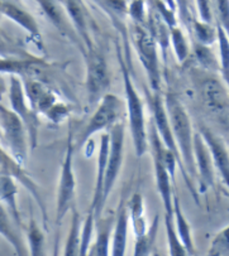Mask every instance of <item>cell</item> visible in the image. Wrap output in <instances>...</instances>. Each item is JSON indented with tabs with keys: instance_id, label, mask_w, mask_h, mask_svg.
<instances>
[{
	"instance_id": "5bb4252c",
	"label": "cell",
	"mask_w": 229,
	"mask_h": 256,
	"mask_svg": "<svg viewBox=\"0 0 229 256\" xmlns=\"http://www.w3.org/2000/svg\"><path fill=\"white\" fill-rule=\"evenodd\" d=\"M194 158L199 178V192H208L214 184V163L210 150L199 132H194Z\"/></svg>"
},
{
	"instance_id": "ab89813d",
	"label": "cell",
	"mask_w": 229,
	"mask_h": 256,
	"mask_svg": "<svg viewBox=\"0 0 229 256\" xmlns=\"http://www.w3.org/2000/svg\"><path fill=\"white\" fill-rule=\"evenodd\" d=\"M215 10L218 22L229 37V0H215Z\"/></svg>"
},
{
	"instance_id": "6da1fadb",
	"label": "cell",
	"mask_w": 229,
	"mask_h": 256,
	"mask_svg": "<svg viewBox=\"0 0 229 256\" xmlns=\"http://www.w3.org/2000/svg\"><path fill=\"white\" fill-rule=\"evenodd\" d=\"M192 76L201 108L219 130L229 135V88L213 72L196 68Z\"/></svg>"
},
{
	"instance_id": "cb8c5ba5",
	"label": "cell",
	"mask_w": 229,
	"mask_h": 256,
	"mask_svg": "<svg viewBox=\"0 0 229 256\" xmlns=\"http://www.w3.org/2000/svg\"><path fill=\"white\" fill-rule=\"evenodd\" d=\"M17 196H18L17 180L13 177H11V176L0 173V201L6 204L7 208L11 212L12 217L16 221L17 226L21 228L22 217L21 211H19L18 201H17Z\"/></svg>"
},
{
	"instance_id": "9c48e42d",
	"label": "cell",
	"mask_w": 229,
	"mask_h": 256,
	"mask_svg": "<svg viewBox=\"0 0 229 256\" xmlns=\"http://www.w3.org/2000/svg\"><path fill=\"white\" fill-rule=\"evenodd\" d=\"M8 96L11 108L22 119V122L26 125V129L28 132V139H30L31 150L37 146L38 142V130H40V118L36 111L31 108L28 104L26 92H24L23 81L19 76L16 74H9V88Z\"/></svg>"
},
{
	"instance_id": "ffe728a7",
	"label": "cell",
	"mask_w": 229,
	"mask_h": 256,
	"mask_svg": "<svg viewBox=\"0 0 229 256\" xmlns=\"http://www.w3.org/2000/svg\"><path fill=\"white\" fill-rule=\"evenodd\" d=\"M61 3L66 9L67 16L78 33L81 43L86 46V50L93 47V40H91L90 32H89L88 12L84 6L83 0H62Z\"/></svg>"
},
{
	"instance_id": "52a82bcc",
	"label": "cell",
	"mask_w": 229,
	"mask_h": 256,
	"mask_svg": "<svg viewBox=\"0 0 229 256\" xmlns=\"http://www.w3.org/2000/svg\"><path fill=\"white\" fill-rule=\"evenodd\" d=\"M86 62V94L90 106L98 105L110 88V74L105 57L94 46L83 53Z\"/></svg>"
},
{
	"instance_id": "b9f144b4",
	"label": "cell",
	"mask_w": 229,
	"mask_h": 256,
	"mask_svg": "<svg viewBox=\"0 0 229 256\" xmlns=\"http://www.w3.org/2000/svg\"><path fill=\"white\" fill-rule=\"evenodd\" d=\"M176 6L179 8V16L181 22L187 26H191V13H190V0H176Z\"/></svg>"
},
{
	"instance_id": "ee69618b",
	"label": "cell",
	"mask_w": 229,
	"mask_h": 256,
	"mask_svg": "<svg viewBox=\"0 0 229 256\" xmlns=\"http://www.w3.org/2000/svg\"><path fill=\"white\" fill-rule=\"evenodd\" d=\"M3 142V132H2V129H0V143Z\"/></svg>"
},
{
	"instance_id": "44dd1931",
	"label": "cell",
	"mask_w": 229,
	"mask_h": 256,
	"mask_svg": "<svg viewBox=\"0 0 229 256\" xmlns=\"http://www.w3.org/2000/svg\"><path fill=\"white\" fill-rule=\"evenodd\" d=\"M115 224V214L101 218L99 217L95 221L96 228V241L93 246L89 248L88 255H101L107 256L110 254V240H112V234L114 230Z\"/></svg>"
},
{
	"instance_id": "74e56055",
	"label": "cell",
	"mask_w": 229,
	"mask_h": 256,
	"mask_svg": "<svg viewBox=\"0 0 229 256\" xmlns=\"http://www.w3.org/2000/svg\"><path fill=\"white\" fill-rule=\"evenodd\" d=\"M70 115V108L66 104L62 102H56L47 112L45 114V116L47 118L50 122H52L54 124H61L62 122H65L67 116Z\"/></svg>"
},
{
	"instance_id": "1f68e13d",
	"label": "cell",
	"mask_w": 229,
	"mask_h": 256,
	"mask_svg": "<svg viewBox=\"0 0 229 256\" xmlns=\"http://www.w3.org/2000/svg\"><path fill=\"white\" fill-rule=\"evenodd\" d=\"M99 6L114 22L117 26H123L124 19L128 14L127 0H94Z\"/></svg>"
},
{
	"instance_id": "9a60e30c",
	"label": "cell",
	"mask_w": 229,
	"mask_h": 256,
	"mask_svg": "<svg viewBox=\"0 0 229 256\" xmlns=\"http://www.w3.org/2000/svg\"><path fill=\"white\" fill-rule=\"evenodd\" d=\"M199 132L201 134L202 139L205 140L206 146L210 150L214 168L216 169V172L219 173L229 190V150L226 149L225 143L219 135H216L205 125H200Z\"/></svg>"
},
{
	"instance_id": "ba28073f",
	"label": "cell",
	"mask_w": 229,
	"mask_h": 256,
	"mask_svg": "<svg viewBox=\"0 0 229 256\" xmlns=\"http://www.w3.org/2000/svg\"><path fill=\"white\" fill-rule=\"evenodd\" d=\"M0 129L3 132V142L8 146L12 156L22 164L27 163L30 139L26 125L11 108L0 104Z\"/></svg>"
},
{
	"instance_id": "e575fe53",
	"label": "cell",
	"mask_w": 229,
	"mask_h": 256,
	"mask_svg": "<svg viewBox=\"0 0 229 256\" xmlns=\"http://www.w3.org/2000/svg\"><path fill=\"white\" fill-rule=\"evenodd\" d=\"M194 30L195 38L197 43L204 46H213L214 43L218 42V30L216 26H213L211 23H206L202 20H194L191 24Z\"/></svg>"
},
{
	"instance_id": "d6a6232c",
	"label": "cell",
	"mask_w": 229,
	"mask_h": 256,
	"mask_svg": "<svg viewBox=\"0 0 229 256\" xmlns=\"http://www.w3.org/2000/svg\"><path fill=\"white\" fill-rule=\"evenodd\" d=\"M170 44L172 46L177 61L180 64H185L190 57V47L184 32L179 26L170 28Z\"/></svg>"
},
{
	"instance_id": "2e32d148",
	"label": "cell",
	"mask_w": 229,
	"mask_h": 256,
	"mask_svg": "<svg viewBox=\"0 0 229 256\" xmlns=\"http://www.w3.org/2000/svg\"><path fill=\"white\" fill-rule=\"evenodd\" d=\"M108 154H109V132H103V134L100 135V146H99L98 158V174H96L95 187H94L93 198H91L90 208H89V211L93 212L96 220L101 216V212H103V210H104L105 207L104 204H103V193H104Z\"/></svg>"
},
{
	"instance_id": "8992f818",
	"label": "cell",
	"mask_w": 229,
	"mask_h": 256,
	"mask_svg": "<svg viewBox=\"0 0 229 256\" xmlns=\"http://www.w3.org/2000/svg\"><path fill=\"white\" fill-rule=\"evenodd\" d=\"M131 37L139 61L147 74L151 91H161V70L157 43L144 24L133 23L131 26Z\"/></svg>"
},
{
	"instance_id": "60d3db41",
	"label": "cell",
	"mask_w": 229,
	"mask_h": 256,
	"mask_svg": "<svg viewBox=\"0 0 229 256\" xmlns=\"http://www.w3.org/2000/svg\"><path fill=\"white\" fill-rule=\"evenodd\" d=\"M197 10H199L200 20L211 23L213 22V12H211V0H196Z\"/></svg>"
},
{
	"instance_id": "8fae6325",
	"label": "cell",
	"mask_w": 229,
	"mask_h": 256,
	"mask_svg": "<svg viewBox=\"0 0 229 256\" xmlns=\"http://www.w3.org/2000/svg\"><path fill=\"white\" fill-rule=\"evenodd\" d=\"M0 173H4V174H8L11 176V177H13L17 182L21 183V184L32 194V197L35 198V201L37 202L41 214H42L43 216V226H45L46 230H48L47 206H46L45 197H43L42 192H41L40 186L35 182V180H32V177H31L27 172H26V169L23 168V166L12 156L11 152L8 153L7 150H4V149L2 148V146H0Z\"/></svg>"
},
{
	"instance_id": "7a4b0ae2",
	"label": "cell",
	"mask_w": 229,
	"mask_h": 256,
	"mask_svg": "<svg viewBox=\"0 0 229 256\" xmlns=\"http://www.w3.org/2000/svg\"><path fill=\"white\" fill-rule=\"evenodd\" d=\"M165 105L182 164L186 172L189 173L190 178H194L196 176L194 158V130L189 114L179 98L172 94L166 95Z\"/></svg>"
},
{
	"instance_id": "4fadbf2b",
	"label": "cell",
	"mask_w": 229,
	"mask_h": 256,
	"mask_svg": "<svg viewBox=\"0 0 229 256\" xmlns=\"http://www.w3.org/2000/svg\"><path fill=\"white\" fill-rule=\"evenodd\" d=\"M148 104L152 111V116H153V124H155L156 130H157L158 135H160L161 140H162L163 146L167 149H170V150L179 158V160L181 162L182 164L181 156H180L179 153V148H177V144H176L172 129H171L167 111H166L165 100H163L162 95H161V91H156V92L155 91H152L148 95ZM182 166H184V164H182ZM185 170H186V169H185ZM187 174H189V173H187Z\"/></svg>"
},
{
	"instance_id": "83f0119b",
	"label": "cell",
	"mask_w": 229,
	"mask_h": 256,
	"mask_svg": "<svg viewBox=\"0 0 229 256\" xmlns=\"http://www.w3.org/2000/svg\"><path fill=\"white\" fill-rule=\"evenodd\" d=\"M128 212L129 218L133 224V231L136 234V238L143 235L147 230L146 218H144V206L143 198L139 193H134L128 202Z\"/></svg>"
},
{
	"instance_id": "3957f363",
	"label": "cell",
	"mask_w": 229,
	"mask_h": 256,
	"mask_svg": "<svg viewBox=\"0 0 229 256\" xmlns=\"http://www.w3.org/2000/svg\"><path fill=\"white\" fill-rule=\"evenodd\" d=\"M118 60H119L120 71H122L124 92L127 98V110H128L129 130H131L132 140H133L134 150L138 158H141L148 148V134L146 129V120H144V108L141 96L134 88L133 80L125 66L120 50L118 48Z\"/></svg>"
},
{
	"instance_id": "4dcf8cb0",
	"label": "cell",
	"mask_w": 229,
	"mask_h": 256,
	"mask_svg": "<svg viewBox=\"0 0 229 256\" xmlns=\"http://www.w3.org/2000/svg\"><path fill=\"white\" fill-rule=\"evenodd\" d=\"M218 30V46H219V74L221 80L229 88V37L223 26L216 23Z\"/></svg>"
},
{
	"instance_id": "4316f807",
	"label": "cell",
	"mask_w": 229,
	"mask_h": 256,
	"mask_svg": "<svg viewBox=\"0 0 229 256\" xmlns=\"http://www.w3.org/2000/svg\"><path fill=\"white\" fill-rule=\"evenodd\" d=\"M71 224H70L69 235H67L66 245H65V255H79L80 252V238H81V226H83V218L76 210L72 206L71 210Z\"/></svg>"
},
{
	"instance_id": "5b68a950",
	"label": "cell",
	"mask_w": 229,
	"mask_h": 256,
	"mask_svg": "<svg viewBox=\"0 0 229 256\" xmlns=\"http://www.w3.org/2000/svg\"><path fill=\"white\" fill-rule=\"evenodd\" d=\"M124 101L114 94L108 92L104 98L98 102V108L94 111L88 124L79 135V139L75 144L78 149L83 148L93 135L103 130H109L114 124L120 122L124 114Z\"/></svg>"
},
{
	"instance_id": "ac0fdd59",
	"label": "cell",
	"mask_w": 229,
	"mask_h": 256,
	"mask_svg": "<svg viewBox=\"0 0 229 256\" xmlns=\"http://www.w3.org/2000/svg\"><path fill=\"white\" fill-rule=\"evenodd\" d=\"M36 2L38 3L40 8L42 9L43 13H45L46 18L52 23V26L57 30H60L62 34L74 40L75 43H81L80 38H79L78 33L75 30L74 26H72L71 20H70L69 16L66 13V9L62 6V3H60L57 0H36Z\"/></svg>"
},
{
	"instance_id": "f546056e",
	"label": "cell",
	"mask_w": 229,
	"mask_h": 256,
	"mask_svg": "<svg viewBox=\"0 0 229 256\" xmlns=\"http://www.w3.org/2000/svg\"><path fill=\"white\" fill-rule=\"evenodd\" d=\"M192 54L197 64V68H201L204 71L218 74L219 72V61L216 60L215 54L211 50L210 46H204L200 43H195L192 48Z\"/></svg>"
},
{
	"instance_id": "30bf717a",
	"label": "cell",
	"mask_w": 229,
	"mask_h": 256,
	"mask_svg": "<svg viewBox=\"0 0 229 256\" xmlns=\"http://www.w3.org/2000/svg\"><path fill=\"white\" fill-rule=\"evenodd\" d=\"M124 136L125 128L123 122H117L109 129V154H108L104 193H103L104 206L107 204L108 198L114 188L115 182L119 177L120 169H122L123 158H124Z\"/></svg>"
},
{
	"instance_id": "603a6c76",
	"label": "cell",
	"mask_w": 229,
	"mask_h": 256,
	"mask_svg": "<svg viewBox=\"0 0 229 256\" xmlns=\"http://www.w3.org/2000/svg\"><path fill=\"white\" fill-rule=\"evenodd\" d=\"M129 212L128 207L120 204L115 216V224L113 230V245L110 254L114 256L124 255L128 240V226H129Z\"/></svg>"
},
{
	"instance_id": "7c38bea8",
	"label": "cell",
	"mask_w": 229,
	"mask_h": 256,
	"mask_svg": "<svg viewBox=\"0 0 229 256\" xmlns=\"http://www.w3.org/2000/svg\"><path fill=\"white\" fill-rule=\"evenodd\" d=\"M0 13H2V16H7L12 22L18 24L21 28H23L28 33L31 40L35 43L36 47L41 52H46L45 43H43V38L37 20L17 0H0Z\"/></svg>"
},
{
	"instance_id": "7bdbcfd3",
	"label": "cell",
	"mask_w": 229,
	"mask_h": 256,
	"mask_svg": "<svg viewBox=\"0 0 229 256\" xmlns=\"http://www.w3.org/2000/svg\"><path fill=\"white\" fill-rule=\"evenodd\" d=\"M6 90H7V88H6V84H4V80L2 78V76H0V100H2V98H3Z\"/></svg>"
},
{
	"instance_id": "d4e9b609",
	"label": "cell",
	"mask_w": 229,
	"mask_h": 256,
	"mask_svg": "<svg viewBox=\"0 0 229 256\" xmlns=\"http://www.w3.org/2000/svg\"><path fill=\"white\" fill-rule=\"evenodd\" d=\"M17 224L12 217L11 212L7 208L6 204L0 201V235L3 236L16 250L18 255L24 254V242L19 232L16 228ZM18 227V226H17Z\"/></svg>"
},
{
	"instance_id": "277c9868",
	"label": "cell",
	"mask_w": 229,
	"mask_h": 256,
	"mask_svg": "<svg viewBox=\"0 0 229 256\" xmlns=\"http://www.w3.org/2000/svg\"><path fill=\"white\" fill-rule=\"evenodd\" d=\"M75 142L72 126L70 125L69 134H67L66 149H65L64 160H62L61 172H60L59 190H57V204H56V226H61L67 212L75 206V196H76V177L74 172V156H75Z\"/></svg>"
},
{
	"instance_id": "f1b7e54d",
	"label": "cell",
	"mask_w": 229,
	"mask_h": 256,
	"mask_svg": "<svg viewBox=\"0 0 229 256\" xmlns=\"http://www.w3.org/2000/svg\"><path fill=\"white\" fill-rule=\"evenodd\" d=\"M160 214H156L151 226L146 230L143 235L136 238V246H134V255H149L155 248L156 238H157L158 227H160Z\"/></svg>"
},
{
	"instance_id": "7402d4cb",
	"label": "cell",
	"mask_w": 229,
	"mask_h": 256,
	"mask_svg": "<svg viewBox=\"0 0 229 256\" xmlns=\"http://www.w3.org/2000/svg\"><path fill=\"white\" fill-rule=\"evenodd\" d=\"M144 26H147V30H149L153 40H156L157 46L161 48L163 60H166L167 58L166 53H167V48L170 46V26L166 24V22L158 16L155 8L151 6H149V10L148 14H147L146 24Z\"/></svg>"
},
{
	"instance_id": "e0dca14e",
	"label": "cell",
	"mask_w": 229,
	"mask_h": 256,
	"mask_svg": "<svg viewBox=\"0 0 229 256\" xmlns=\"http://www.w3.org/2000/svg\"><path fill=\"white\" fill-rule=\"evenodd\" d=\"M23 81L24 92L27 98L31 108L38 114L45 115L55 104L57 102V98L54 91L43 84L41 80L36 78H22Z\"/></svg>"
},
{
	"instance_id": "8d00e7d4",
	"label": "cell",
	"mask_w": 229,
	"mask_h": 256,
	"mask_svg": "<svg viewBox=\"0 0 229 256\" xmlns=\"http://www.w3.org/2000/svg\"><path fill=\"white\" fill-rule=\"evenodd\" d=\"M208 255H229V224L214 236Z\"/></svg>"
},
{
	"instance_id": "d590c367",
	"label": "cell",
	"mask_w": 229,
	"mask_h": 256,
	"mask_svg": "<svg viewBox=\"0 0 229 256\" xmlns=\"http://www.w3.org/2000/svg\"><path fill=\"white\" fill-rule=\"evenodd\" d=\"M95 221L96 218L94 216V214L89 211L88 214H86V218L83 221V226H81L80 252H79V255H88L91 240H93L94 230H95Z\"/></svg>"
},
{
	"instance_id": "f6af8a7d",
	"label": "cell",
	"mask_w": 229,
	"mask_h": 256,
	"mask_svg": "<svg viewBox=\"0 0 229 256\" xmlns=\"http://www.w3.org/2000/svg\"><path fill=\"white\" fill-rule=\"evenodd\" d=\"M0 16H2V13H0Z\"/></svg>"
},
{
	"instance_id": "d6986e66",
	"label": "cell",
	"mask_w": 229,
	"mask_h": 256,
	"mask_svg": "<svg viewBox=\"0 0 229 256\" xmlns=\"http://www.w3.org/2000/svg\"><path fill=\"white\" fill-rule=\"evenodd\" d=\"M153 153V166H155V174L156 182H157L158 193L161 196V201H162L163 208H165V222L175 221L173 218V193H172V180L166 169L165 164L162 163L161 158L157 153Z\"/></svg>"
},
{
	"instance_id": "f35d334b",
	"label": "cell",
	"mask_w": 229,
	"mask_h": 256,
	"mask_svg": "<svg viewBox=\"0 0 229 256\" xmlns=\"http://www.w3.org/2000/svg\"><path fill=\"white\" fill-rule=\"evenodd\" d=\"M128 14L134 23L146 24L147 12L144 0H132L128 4Z\"/></svg>"
},
{
	"instance_id": "836d02e7",
	"label": "cell",
	"mask_w": 229,
	"mask_h": 256,
	"mask_svg": "<svg viewBox=\"0 0 229 256\" xmlns=\"http://www.w3.org/2000/svg\"><path fill=\"white\" fill-rule=\"evenodd\" d=\"M27 238H28V248H30V254L33 256L43 255V248H45L46 238L45 232L37 224L36 220L31 217L27 226Z\"/></svg>"
},
{
	"instance_id": "484cf974",
	"label": "cell",
	"mask_w": 229,
	"mask_h": 256,
	"mask_svg": "<svg viewBox=\"0 0 229 256\" xmlns=\"http://www.w3.org/2000/svg\"><path fill=\"white\" fill-rule=\"evenodd\" d=\"M173 218H175V226L177 235H179L180 241L186 248L187 255H194V242H192V235H191V227H190L189 222H187L186 217H185L184 212H182L181 204H180L179 197L175 196L173 197Z\"/></svg>"
}]
</instances>
